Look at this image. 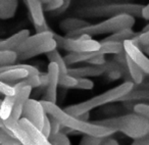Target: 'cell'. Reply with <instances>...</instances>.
<instances>
[{
	"label": "cell",
	"mask_w": 149,
	"mask_h": 145,
	"mask_svg": "<svg viewBox=\"0 0 149 145\" xmlns=\"http://www.w3.org/2000/svg\"><path fill=\"white\" fill-rule=\"evenodd\" d=\"M54 38L58 43V47L68 52H96L99 51L101 42L97 40H82L80 38L60 36L55 33Z\"/></svg>",
	"instance_id": "obj_6"
},
{
	"label": "cell",
	"mask_w": 149,
	"mask_h": 145,
	"mask_svg": "<svg viewBox=\"0 0 149 145\" xmlns=\"http://www.w3.org/2000/svg\"><path fill=\"white\" fill-rule=\"evenodd\" d=\"M31 35L30 31L28 29H24L19 31L17 33H15L10 37L6 39L0 40V50L3 49H10L17 50L22 46V44L28 39V37Z\"/></svg>",
	"instance_id": "obj_16"
},
{
	"label": "cell",
	"mask_w": 149,
	"mask_h": 145,
	"mask_svg": "<svg viewBox=\"0 0 149 145\" xmlns=\"http://www.w3.org/2000/svg\"><path fill=\"white\" fill-rule=\"evenodd\" d=\"M78 85V78L74 77L70 74H63L60 75L59 86L65 89H76Z\"/></svg>",
	"instance_id": "obj_28"
},
{
	"label": "cell",
	"mask_w": 149,
	"mask_h": 145,
	"mask_svg": "<svg viewBox=\"0 0 149 145\" xmlns=\"http://www.w3.org/2000/svg\"><path fill=\"white\" fill-rule=\"evenodd\" d=\"M46 56H47L49 62H55V63L59 66V70H60V72H61V75H63V74H68V68H68V63H66L65 59H64V56H62L57 49H55V50H53V51L47 53L46 54Z\"/></svg>",
	"instance_id": "obj_25"
},
{
	"label": "cell",
	"mask_w": 149,
	"mask_h": 145,
	"mask_svg": "<svg viewBox=\"0 0 149 145\" xmlns=\"http://www.w3.org/2000/svg\"><path fill=\"white\" fill-rule=\"evenodd\" d=\"M139 33H135L133 31V28H129V29H124L120 31L113 33L111 35L107 36L104 38L105 40H112V41H118V42H125L127 40H133Z\"/></svg>",
	"instance_id": "obj_26"
},
{
	"label": "cell",
	"mask_w": 149,
	"mask_h": 145,
	"mask_svg": "<svg viewBox=\"0 0 149 145\" xmlns=\"http://www.w3.org/2000/svg\"><path fill=\"white\" fill-rule=\"evenodd\" d=\"M148 29H149V23L147 24L146 26H145V27H144V29H143V30H148Z\"/></svg>",
	"instance_id": "obj_44"
},
{
	"label": "cell",
	"mask_w": 149,
	"mask_h": 145,
	"mask_svg": "<svg viewBox=\"0 0 149 145\" xmlns=\"http://www.w3.org/2000/svg\"><path fill=\"white\" fill-rule=\"evenodd\" d=\"M0 91L4 96H15L19 92L15 84L0 81Z\"/></svg>",
	"instance_id": "obj_31"
},
{
	"label": "cell",
	"mask_w": 149,
	"mask_h": 145,
	"mask_svg": "<svg viewBox=\"0 0 149 145\" xmlns=\"http://www.w3.org/2000/svg\"><path fill=\"white\" fill-rule=\"evenodd\" d=\"M106 62L107 61H106V59H105V55H104V54H100L99 52H98L95 56H93V57L88 61V63L95 64V66H101V64H104V63H106Z\"/></svg>",
	"instance_id": "obj_37"
},
{
	"label": "cell",
	"mask_w": 149,
	"mask_h": 145,
	"mask_svg": "<svg viewBox=\"0 0 149 145\" xmlns=\"http://www.w3.org/2000/svg\"><path fill=\"white\" fill-rule=\"evenodd\" d=\"M133 110H134L135 112H137V114L145 116V118H147L149 120V104L143 103V102H139V103L135 104Z\"/></svg>",
	"instance_id": "obj_35"
},
{
	"label": "cell",
	"mask_w": 149,
	"mask_h": 145,
	"mask_svg": "<svg viewBox=\"0 0 149 145\" xmlns=\"http://www.w3.org/2000/svg\"><path fill=\"white\" fill-rule=\"evenodd\" d=\"M42 131H43L44 134L49 138L50 135H51V123H50L49 114H47V116H46L45 122H44V126H43V128H42Z\"/></svg>",
	"instance_id": "obj_38"
},
{
	"label": "cell",
	"mask_w": 149,
	"mask_h": 145,
	"mask_svg": "<svg viewBox=\"0 0 149 145\" xmlns=\"http://www.w3.org/2000/svg\"><path fill=\"white\" fill-rule=\"evenodd\" d=\"M47 114H48L46 112L42 101H38L36 99L29 98L25 103L23 118H26L27 120H29L30 122L36 125L41 130L44 126V122H45Z\"/></svg>",
	"instance_id": "obj_8"
},
{
	"label": "cell",
	"mask_w": 149,
	"mask_h": 145,
	"mask_svg": "<svg viewBox=\"0 0 149 145\" xmlns=\"http://www.w3.org/2000/svg\"><path fill=\"white\" fill-rule=\"evenodd\" d=\"M135 88V83L133 81H126L103 93L96 95L94 97L90 98L88 100H85L83 102H80L77 104H72L64 108L66 112L72 116H79L83 114L90 112L92 109L99 106L105 105V104L111 103L114 101H120L125 95L132 91Z\"/></svg>",
	"instance_id": "obj_3"
},
{
	"label": "cell",
	"mask_w": 149,
	"mask_h": 145,
	"mask_svg": "<svg viewBox=\"0 0 149 145\" xmlns=\"http://www.w3.org/2000/svg\"><path fill=\"white\" fill-rule=\"evenodd\" d=\"M54 35H55V33L52 32L51 30H48V31H44V32H36L34 35H30L28 37V39L17 49V52L21 53V52L28 51V50L32 49L34 47H37V46L47 42L48 40L54 38Z\"/></svg>",
	"instance_id": "obj_13"
},
{
	"label": "cell",
	"mask_w": 149,
	"mask_h": 145,
	"mask_svg": "<svg viewBox=\"0 0 149 145\" xmlns=\"http://www.w3.org/2000/svg\"><path fill=\"white\" fill-rule=\"evenodd\" d=\"M133 40H134L141 48H144L145 46H148L149 45V29L142 30V32L139 33Z\"/></svg>",
	"instance_id": "obj_33"
},
{
	"label": "cell",
	"mask_w": 149,
	"mask_h": 145,
	"mask_svg": "<svg viewBox=\"0 0 149 145\" xmlns=\"http://www.w3.org/2000/svg\"><path fill=\"white\" fill-rule=\"evenodd\" d=\"M0 128L5 130L7 133L17 138L23 145H35L30 137L29 133L26 131V129L19 124V122L15 123L10 120H1L0 119Z\"/></svg>",
	"instance_id": "obj_11"
},
{
	"label": "cell",
	"mask_w": 149,
	"mask_h": 145,
	"mask_svg": "<svg viewBox=\"0 0 149 145\" xmlns=\"http://www.w3.org/2000/svg\"><path fill=\"white\" fill-rule=\"evenodd\" d=\"M101 47L99 49L100 54H120L122 52H125V46L124 42L118 41H112V40H101Z\"/></svg>",
	"instance_id": "obj_21"
},
{
	"label": "cell",
	"mask_w": 149,
	"mask_h": 145,
	"mask_svg": "<svg viewBox=\"0 0 149 145\" xmlns=\"http://www.w3.org/2000/svg\"><path fill=\"white\" fill-rule=\"evenodd\" d=\"M143 5L138 3H110L98 6L86 7L80 9L79 15L82 17H111L120 15H132L135 17H141Z\"/></svg>",
	"instance_id": "obj_5"
},
{
	"label": "cell",
	"mask_w": 149,
	"mask_h": 145,
	"mask_svg": "<svg viewBox=\"0 0 149 145\" xmlns=\"http://www.w3.org/2000/svg\"><path fill=\"white\" fill-rule=\"evenodd\" d=\"M0 145H23L17 138L0 128Z\"/></svg>",
	"instance_id": "obj_29"
},
{
	"label": "cell",
	"mask_w": 149,
	"mask_h": 145,
	"mask_svg": "<svg viewBox=\"0 0 149 145\" xmlns=\"http://www.w3.org/2000/svg\"><path fill=\"white\" fill-rule=\"evenodd\" d=\"M41 72L36 66L25 63H15L13 66H0V81L15 84L33 75H40Z\"/></svg>",
	"instance_id": "obj_7"
},
{
	"label": "cell",
	"mask_w": 149,
	"mask_h": 145,
	"mask_svg": "<svg viewBox=\"0 0 149 145\" xmlns=\"http://www.w3.org/2000/svg\"><path fill=\"white\" fill-rule=\"evenodd\" d=\"M132 145H149V134L144 137H141V138L134 140Z\"/></svg>",
	"instance_id": "obj_39"
},
{
	"label": "cell",
	"mask_w": 149,
	"mask_h": 145,
	"mask_svg": "<svg viewBox=\"0 0 149 145\" xmlns=\"http://www.w3.org/2000/svg\"><path fill=\"white\" fill-rule=\"evenodd\" d=\"M142 49L144 50L145 53L148 54V55H149V45H148V46H145V47H144V48H142Z\"/></svg>",
	"instance_id": "obj_42"
},
{
	"label": "cell",
	"mask_w": 149,
	"mask_h": 145,
	"mask_svg": "<svg viewBox=\"0 0 149 145\" xmlns=\"http://www.w3.org/2000/svg\"><path fill=\"white\" fill-rule=\"evenodd\" d=\"M102 145H120V143H118L116 139L105 138V140H104V142L102 143Z\"/></svg>",
	"instance_id": "obj_41"
},
{
	"label": "cell",
	"mask_w": 149,
	"mask_h": 145,
	"mask_svg": "<svg viewBox=\"0 0 149 145\" xmlns=\"http://www.w3.org/2000/svg\"><path fill=\"white\" fill-rule=\"evenodd\" d=\"M19 7V0H0V19L10 20L15 15Z\"/></svg>",
	"instance_id": "obj_20"
},
{
	"label": "cell",
	"mask_w": 149,
	"mask_h": 145,
	"mask_svg": "<svg viewBox=\"0 0 149 145\" xmlns=\"http://www.w3.org/2000/svg\"><path fill=\"white\" fill-rule=\"evenodd\" d=\"M94 88V83L88 78H78V85L76 89L79 90H92Z\"/></svg>",
	"instance_id": "obj_36"
},
{
	"label": "cell",
	"mask_w": 149,
	"mask_h": 145,
	"mask_svg": "<svg viewBox=\"0 0 149 145\" xmlns=\"http://www.w3.org/2000/svg\"><path fill=\"white\" fill-rule=\"evenodd\" d=\"M15 104V96H5L0 105V119L7 120L10 118Z\"/></svg>",
	"instance_id": "obj_24"
},
{
	"label": "cell",
	"mask_w": 149,
	"mask_h": 145,
	"mask_svg": "<svg viewBox=\"0 0 149 145\" xmlns=\"http://www.w3.org/2000/svg\"><path fill=\"white\" fill-rule=\"evenodd\" d=\"M125 52L140 66V68L145 72V75H149V55L144 52V50L134 41L127 40L124 42Z\"/></svg>",
	"instance_id": "obj_10"
},
{
	"label": "cell",
	"mask_w": 149,
	"mask_h": 145,
	"mask_svg": "<svg viewBox=\"0 0 149 145\" xmlns=\"http://www.w3.org/2000/svg\"><path fill=\"white\" fill-rule=\"evenodd\" d=\"M104 140H105V138H102V137L84 134V137L81 139L79 145H102Z\"/></svg>",
	"instance_id": "obj_32"
},
{
	"label": "cell",
	"mask_w": 149,
	"mask_h": 145,
	"mask_svg": "<svg viewBox=\"0 0 149 145\" xmlns=\"http://www.w3.org/2000/svg\"><path fill=\"white\" fill-rule=\"evenodd\" d=\"M47 75H48V84L46 86V94L44 99L46 101L54 102L56 103L57 100V88L59 86L60 72L59 66L55 62H49L47 66Z\"/></svg>",
	"instance_id": "obj_9"
},
{
	"label": "cell",
	"mask_w": 149,
	"mask_h": 145,
	"mask_svg": "<svg viewBox=\"0 0 149 145\" xmlns=\"http://www.w3.org/2000/svg\"><path fill=\"white\" fill-rule=\"evenodd\" d=\"M30 13V17L34 26H43L45 22V10L40 0H25Z\"/></svg>",
	"instance_id": "obj_17"
},
{
	"label": "cell",
	"mask_w": 149,
	"mask_h": 145,
	"mask_svg": "<svg viewBox=\"0 0 149 145\" xmlns=\"http://www.w3.org/2000/svg\"><path fill=\"white\" fill-rule=\"evenodd\" d=\"M141 100H149V89H142V90L133 89L127 95H125L120 101L133 102V101H141Z\"/></svg>",
	"instance_id": "obj_27"
},
{
	"label": "cell",
	"mask_w": 149,
	"mask_h": 145,
	"mask_svg": "<svg viewBox=\"0 0 149 145\" xmlns=\"http://www.w3.org/2000/svg\"><path fill=\"white\" fill-rule=\"evenodd\" d=\"M110 62H106L101 66L90 64L87 66H80V68H68V74L76 78H88V77H99L107 72L109 70Z\"/></svg>",
	"instance_id": "obj_12"
},
{
	"label": "cell",
	"mask_w": 149,
	"mask_h": 145,
	"mask_svg": "<svg viewBox=\"0 0 149 145\" xmlns=\"http://www.w3.org/2000/svg\"><path fill=\"white\" fill-rule=\"evenodd\" d=\"M17 60H19V54L17 50H0V66H13L17 63Z\"/></svg>",
	"instance_id": "obj_23"
},
{
	"label": "cell",
	"mask_w": 149,
	"mask_h": 145,
	"mask_svg": "<svg viewBox=\"0 0 149 145\" xmlns=\"http://www.w3.org/2000/svg\"><path fill=\"white\" fill-rule=\"evenodd\" d=\"M40 1L42 2V4L45 5V4H47V3H49L50 1H51V0H40Z\"/></svg>",
	"instance_id": "obj_43"
},
{
	"label": "cell",
	"mask_w": 149,
	"mask_h": 145,
	"mask_svg": "<svg viewBox=\"0 0 149 145\" xmlns=\"http://www.w3.org/2000/svg\"><path fill=\"white\" fill-rule=\"evenodd\" d=\"M141 17L145 21L149 22V2L146 5H143L142 13H141Z\"/></svg>",
	"instance_id": "obj_40"
},
{
	"label": "cell",
	"mask_w": 149,
	"mask_h": 145,
	"mask_svg": "<svg viewBox=\"0 0 149 145\" xmlns=\"http://www.w3.org/2000/svg\"><path fill=\"white\" fill-rule=\"evenodd\" d=\"M98 53L96 52H68L65 56V59L68 66H72V64L81 63V62H88L93 56H95Z\"/></svg>",
	"instance_id": "obj_22"
},
{
	"label": "cell",
	"mask_w": 149,
	"mask_h": 145,
	"mask_svg": "<svg viewBox=\"0 0 149 145\" xmlns=\"http://www.w3.org/2000/svg\"><path fill=\"white\" fill-rule=\"evenodd\" d=\"M49 140L52 145H70V140L68 139V135L62 132L51 135L49 137Z\"/></svg>",
	"instance_id": "obj_30"
},
{
	"label": "cell",
	"mask_w": 149,
	"mask_h": 145,
	"mask_svg": "<svg viewBox=\"0 0 149 145\" xmlns=\"http://www.w3.org/2000/svg\"><path fill=\"white\" fill-rule=\"evenodd\" d=\"M136 24V17L132 15H120L116 17H107L102 22L97 24H91L85 28H82L72 33H68L65 36L68 37H76L80 34H88L92 36L97 35H111L113 33L120 31L124 29L133 28Z\"/></svg>",
	"instance_id": "obj_4"
},
{
	"label": "cell",
	"mask_w": 149,
	"mask_h": 145,
	"mask_svg": "<svg viewBox=\"0 0 149 145\" xmlns=\"http://www.w3.org/2000/svg\"><path fill=\"white\" fill-rule=\"evenodd\" d=\"M94 123L113 129L116 133L120 132L127 137L136 140L149 134V120L137 112L94 121Z\"/></svg>",
	"instance_id": "obj_2"
},
{
	"label": "cell",
	"mask_w": 149,
	"mask_h": 145,
	"mask_svg": "<svg viewBox=\"0 0 149 145\" xmlns=\"http://www.w3.org/2000/svg\"><path fill=\"white\" fill-rule=\"evenodd\" d=\"M65 0H51L49 3L44 5V10L48 13H57L64 5Z\"/></svg>",
	"instance_id": "obj_34"
},
{
	"label": "cell",
	"mask_w": 149,
	"mask_h": 145,
	"mask_svg": "<svg viewBox=\"0 0 149 145\" xmlns=\"http://www.w3.org/2000/svg\"><path fill=\"white\" fill-rule=\"evenodd\" d=\"M57 47H58L57 41H56L55 38H52V39L48 40L47 42L37 46V47H34L32 49L28 50V51L19 53V60H28L33 57H36V56L42 55V54H47L49 52L53 51V50L57 49Z\"/></svg>",
	"instance_id": "obj_15"
},
{
	"label": "cell",
	"mask_w": 149,
	"mask_h": 145,
	"mask_svg": "<svg viewBox=\"0 0 149 145\" xmlns=\"http://www.w3.org/2000/svg\"><path fill=\"white\" fill-rule=\"evenodd\" d=\"M127 55V70L130 75L132 81L135 83V85H141L144 81L145 72L140 68V66L126 53Z\"/></svg>",
	"instance_id": "obj_19"
},
{
	"label": "cell",
	"mask_w": 149,
	"mask_h": 145,
	"mask_svg": "<svg viewBox=\"0 0 149 145\" xmlns=\"http://www.w3.org/2000/svg\"><path fill=\"white\" fill-rule=\"evenodd\" d=\"M91 25L88 21L84 19H78V17H68L60 22L59 28L61 31L68 33H72L74 31H77L82 28H85L87 26Z\"/></svg>",
	"instance_id": "obj_18"
},
{
	"label": "cell",
	"mask_w": 149,
	"mask_h": 145,
	"mask_svg": "<svg viewBox=\"0 0 149 145\" xmlns=\"http://www.w3.org/2000/svg\"><path fill=\"white\" fill-rule=\"evenodd\" d=\"M41 101L48 114L57 119L63 127H68L76 132L86 135H92V136L102 137V138H107V137L111 136L112 134L116 133L113 129L109 128V127L96 124L94 122H88V121L82 120L79 116L70 114L64 109L60 108L54 102L46 101V100H41Z\"/></svg>",
	"instance_id": "obj_1"
},
{
	"label": "cell",
	"mask_w": 149,
	"mask_h": 145,
	"mask_svg": "<svg viewBox=\"0 0 149 145\" xmlns=\"http://www.w3.org/2000/svg\"><path fill=\"white\" fill-rule=\"evenodd\" d=\"M19 124L29 133L30 137L32 138L35 145H52L49 138L44 134L43 131L40 128H38L36 125H34L32 122H30L29 120H27L26 118H22L19 120Z\"/></svg>",
	"instance_id": "obj_14"
}]
</instances>
